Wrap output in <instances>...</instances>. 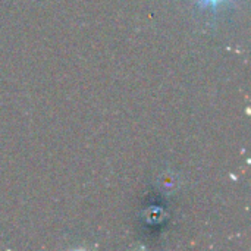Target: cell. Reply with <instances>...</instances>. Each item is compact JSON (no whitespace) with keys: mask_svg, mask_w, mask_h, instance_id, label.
Masks as SVG:
<instances>
[{"mask_svg":"<svg viewBox=\"0 0 251 251\" xmlns=\"http://www.w3.org/2000/svg\"><path fill=\"white\" fill-rule=\"evenodd\" d=\"M194 1L197 7H200L204 12H212L213 15H218L219 12L225 10L228 6L235 3V0H194Z\"/></svg>","mask_w":251,"mask_h":251,"instance_id":"cell-1","label":"cell"}]
</instances>
